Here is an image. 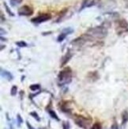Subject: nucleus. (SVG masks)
Wrapping results in <instances>:
<instances>
[{"mask_svg": "<svg viewBox=\"0 0 128 129\" xmlns=\"http://www.w3.org/2000/svg\"><path fill=\"white\" fill-rule=\"evenodd\" d=\"M72 79V70L71 68L67 67H65L63 70H62L59 74L58 76V81L59 84L60 86L69 84L71 82Z\"/></svg>", "mask_w": 128, "mask_h": 129, "instance_id": "obj_1", "label": "nucleus"}, {"mask_svg": "<svg viewBox=\"0 0 128 129\" xmlns=\"http://www.w3.org/2000/svg\"><path fill=\"white\" fill-rule=\"evenodd\" d=\"M107 33H108L107 29L102 26L94 27V28H91L86 32V34L90 36L92 39H93V38L101 39V38L105 37L106 36H107Z\"/></svg>", "mask_w": 128, "mask_h": 129, "instance_id": "obj_2", "label": "nucleus"}, {"mask_svg": "<svg viewBox=\"0 0 128 129\" xmlns=\"http://www.w3.org/2000/svg\"><path fill=\"white\" fill-rule=\"evenodd\" d=\"M74 123L78 127L83 129H87L91 123V120L88 119L81 115H75L74 116Z\"/></svg>", "mask_w": 128, "mask_h": 129, "instance_id": "obj_3", "label": "nucleus"}, {"mask_svg": "<svg viewBox=\"0 0 128 129\" xmlns=\"http://www.w3.org/2000/svg\"><path fill=\"white\" fill-rule=\"evenodd\" d=\"M51 18V15L50 13H42L39 16H37L36 18H33L31 19V21L32 23L35 24H40L43 22H45L48 20H50Z\"/></svg>", "mask_w": 128, "mask_h": 129, "instance_id": "obj_4", "label": "nucleus"}, {"mask_svg": "<svg viewBox=\"0 0 128 129\" xmlns=\"http://www.w3.org/2000/svg\"><path fill=\"white\" fill-rule=\"evenodd\" d=\"M33 13V10L29 6L24 5L18 9V14L20 16H31Z\"/></svg>", "mask_w": 128, "mask_h": 129, "instance_id": "obj_5", "label": "nucleus"}, {"mask_svg": "<svg viewBox=\"0 0 128 129\" xmlns=\"http://www.w3.org/2000/svg\"><path fill=\"white\" fill-rule=\"evenodd\" d=\"M73 56V54L70 51H68L64 55V56L62 58V60H61V67H64L65 65H66L68 62L70 61V59L72 58Z\"/></svg>", "mask_w": 128, "mask_h": 129, "instance_id": "obj_6", "label": "nucleus"}, {"mask_svg": "<svg viewBox=\"0 0 128 129\" xmlns=\"http://www.w3.org/2000/svg\"><path fill=\"white\" fill-rule=\"evenodd\" d=\"M1 75L2 78H4L5 79H6L8 81H11L13 78V75L10 71H8L6 70H3L2 68H1Z\"/></svg>", "mask_w": 128, "mask_h": 129, "instance_id": "obj_7", "label": "nucleus"}, {"mask_svg": "<svg viewBox=\"0 0 128 129\" xmlns=\"http://www.w3.org/2000/svg\"><path fill=\"white\" fill-rule=\"evenodd\" d=\"M61 110L63 112H66V113H70V109L68 107V105H67V101H64V102L62 103L61 105Z\"/></svg>", "mask_w": 128, "mask_h": 129, "instance_id": "obj_8", "label": "nucleus"}, {"mask_svg": "<svg viewBox=\"0 0 128 129\" xmlns=\"http://www.w3.org/2000/svg\"><path fill=\"white\" fill-rule=\"evenodd\" d=\"M128 121V112L127 111H124L122 115V124L124 125Z\"/></svg>", "mask_w": 128, "mask_h": 129, "instance_id": "obj_9", "label": "nucleus"}, {"mask_svg": "<svg viewBox=\"0 0 128 129\" xmlns=\"http://www.w3.org/2000/svg\"><path fill=\"white\" fill-rule=\"evenodd\" d=\"M48 113H49V115H50V116L51 118H53V119L56 120L57 121H59V118L58 116H57V114L55 113V111L51 110V109H49V110H48Z\"/></svg>", "mask_w": 128, "mask_h": 129, "instance_id": "obj_10", "label": "nucleus"}, {"mask_svg": "<svg viewBox=\"0 0 128 129\" xmlns=\"http://www.w3.org/2000/svg\"><path fill=\"white\" fill-rule=\"evenodd\" d=\"M67 33H65V32H62L59 35L58 38H57V41H58V42H62V41H63V40L67 37Z\"/></svg>", "mask_w": 128, "mask_h": 129, "instance_id": "obj_11", "label": "nucleus"}, {"mask_svg": "<svg viewBox=\"0 0 128 129\" xmlns=\"http://www.w3.org/2000/svg\"><path fill=\"white\" fill-rule=\"evenodd\" d=\"M16 45L18 46L19 48H24V47H27V43L24 42L23 40H21V41H18V42H16Z\"/></svg>", "mask_w": 128, "mask_h": 129, "instance_id": "obj_12", "label": "nucleus"}, {"mask_svg": "<svg viewBox=\"0 0 128 129\" xmlns=\"http://www.w3.org/2000/svg\"><path fill=\"white\" fill-rule=\"evenodd\" d=\"M29 89H30L32 91H36V90L40 89V86L39 84H32L29 86Z\"/></svg>", "mask_w": 128, "mask_h": 129, "instance_id": "obj_13", "label": "nucleus"}, {"mask_svg": "<svg viewBox=\"0 0 128 129\" xmlns=\"http://www.w3.org/2000/svg\"><path fill=\"white\" fill-rule=\"evenodd\" d=\"M21 2H22V0H10V4L13 6H16L18 5L21 4Z\"/></svg>", "mask_w": 128, "mask_h": 129, "instance_id": "obj_14", "label": "nucleus"}, {"mask_svg": "<svg viewBox=\"0 0 128 129\" xmlns=\"http://www.w3.org/2000/svg\"><path fill=\"white\" fill-rule=\"evenodd\" d=\"M30 116H32L33 118H35L37 121H40V117L39 116V115L37 114V112H31L30 113Z\"/></svg>", "mask_w": 128, "mask_h": 129, "instance_id": "obj_15", "label": "nucleus"}, {"mask_svg": "<svg viewBox=\"0 0 128 129\" xmlns=\"http://www.w3.org/2000/svg\"><path fill=\"white\" fill-rule=\"evenodd\" d=\"M18 93V87L17 86H13L12 88H11V90H10V94L12 96H15Z\"/></svg>", "mask_w": 128, "mask_h": 129, "instance_id": "obj_16", "label": "nucleus"}, {"mask_svg": "<svg viewBox=\"0 0 128 129\" xmlns=\"http://www.w3.org/2000/svg\"><path fill=\"white\" fill-rule=\"evenodd\" d=\"M3 5H4V6H5V8H6V12L8 13V14L9 15H10V16H12V17H13V16H14V13H13L11 10H10V8L8 7V6L6 5V2H4L3 3Z\"/></svg>", "mask_w": 128, "mask_h": 129, "instance_id": "obj_17", "label": "nucleus"}, {"mask_svg": "<svg viewBox=\"0 0 128 129\" xmlns=\"http://www.w3.org/2000/svg\"><path fill=\"white\" fill-rule=\"evenodd\" d=\"M17 121H18V127H20L21 123H23V119L21 118V116L20 114H18V115H17Z\"/></svg>", "mask_w": 128, "mask_h": 129, "instance_id": "obj_18", "label": "nucleus"}, {"mask_svg": "<svg viewBox=\"0 0 128 129\" xmlns=\"http://www.w3.org/2000/svg\"><path fill=\"white\" fill-rule=\"evenodd\" d=\"M91 129H102V128H101V125H100V123H95Z\"/></svg>", "mask_w": 128, "mask_h": 129, "instance_id": "obj_19", "label": "nucleus"}, {"mask_svg": "<svg viewBox=\"0 0 128 129\" xmlns=\"http://www.w3.org/2000/svg\"><path fill=\"white\" fill-rule=\"evenodd\" d=\"M62 129H70V124L68 122H62Z\"/></svg>", "mask_w": 128, "mask_h": 129, "instance_id": "obj_20", "label": "nucleus"}, {"mask_svg": "<svg viewBox=\"0 0 128 129\" xmlns=\"http://www.w3.org/2000/svg\"><path fill=\"white\" fill-rule=\"evenodd\" d=\"M26 125H27V127H28L29 129H35L34 128L32 127V125L29 123V121H26Z\"/></svg>", "mask_w": 128, "mask_h": 129, "instance_id": "obj_21", "label": "nucleus"}, {"mask_svg": "<svg viewBox=\"0 0 128 129\" xmlns=\"http://www.w3.org/2000/svg\"><path fill=\"white\" fill-rule=\"evenodd\" d=\"M111 129H118V125L116 123H114V124L111 126Z\"/></svg>", "mask_w": 128, "mask_h": 129, "instance_id": "obj_22", "label": "nucleus"}, {"mask_svg": "<svg viewBox=\"0 0 128 129\" xmlns=\"http://www.w3.org/2000/svg\"><path fill=\"white\" fill-rule=\"evenodd\" d=\"M3 34H4V35L6 34V32L5 31V30L2 29V28H1V37H2V36H3Z\"/></svg>", "mask_w": 128, "mask_h": 129, "instance_id": "obj_23", "label": "nucleus"}]
</instances>
